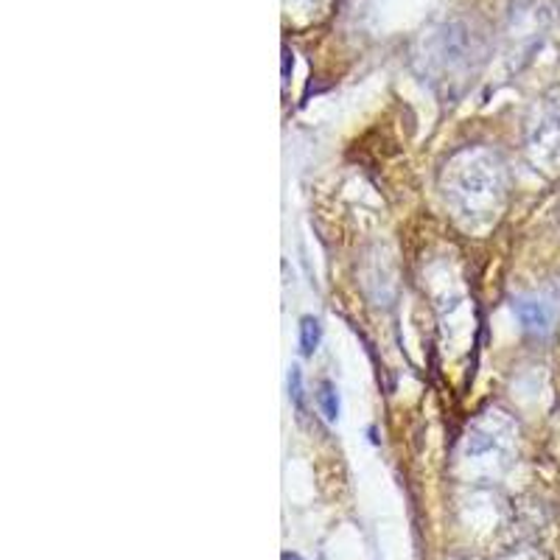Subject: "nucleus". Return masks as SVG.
Returning <instances> with one entry per match:
<instances>
[{"mask_svg":"<svg viewBox=\"0 0 560 560\" xmlns=\"http://www.w3.org/2000/svg\"><path fill=\"white\" fill-rule=\"evenodd\" d=\"M443 194L454 216L468 227L491 225L505 205V168L494 154L468 149L443 171Z\"/></svg>","mask_w":560,"mask_h":560,"instance_id":"obj_1","label":"nucleus"},{"mask_svg":"<svg viewBox=\"0 0 560 560\" xmlns=\"http://www.w3.org/2000/svg\"><path fill=\"white\" fill-rule=\"evenodd\" d=\"M530 154L540 171L560 174V93L547 99L538 120L530 127Z\"/></svg>","mask_w":560,"mask_h":560,"instance_id":"obj_2","label":"nucleus"},{"mask_svg":"<svg viewBox=\"0 0 560 560\" xmlns=\"http://www.w3.org/2000/svg\"><path fill=\"white\" fill-rule=\"evenodd\" d=\"M513 311L527 331H547L549 328V308L540 301H516Z\"/></svg>","mask_w":560,"mask_h":560,"instance_id":"obj_3","label":"nucleus"},{"mask_svg":"<svg viewBox=\"0 0 560 560\" xmlns=\"http://www.w3.org/2000/svg\"><path fill=\"white\" fill-rule=\"evenodd\" d=\"M322 340V326L317 317H303L301 320V351L306 356H311L317 351Z\"/></svg>","mask_w":560,"mask_h":560,"instance_id":"obj_4","label":"nucleus"},{"mask_svg":"<svg viewBox=\"0 0 560 560\" xmlns=\"http://www.w3.org/2000/svg\"><path fill=\"white\" fill-rule=\"evenodd\" d=\"M320 407H322V412H326L328 420L340 418V395H336V390L331 387V384H322Z\"/></svg>","mask_w":560,"mask_h":560,"instance_id":"obj_5","label":"nucleus"},{"mask_svg":"<svg viewBox=\"0 0 560 560\" xmlns=\"http://www.w3.org/2000/svg\"><path fill=\"white\" fill-rule=\"evenodd\" d=\"M289 390H292V398L301 404L303 381H301V370H297V367H292V373H289Z\"/></svg>","mask_w":560,"mask_h":560,"instance_id":"obj_6","label":"nucleus"},{"mask_svg":"<svg viewBox=\"0 0 560 560\" xmlns=\"http://www.w3.org/2000/svg\"><path fill=\"white\" fill-rule=\"evenodd\" d=\"M280 560H303V558H301V555H294V552H283V558H280Z\"/></svg>","mask_w":560,"mask_h":560,"instance_id":"obj_7","label":"nucleus"}]
</instances>
